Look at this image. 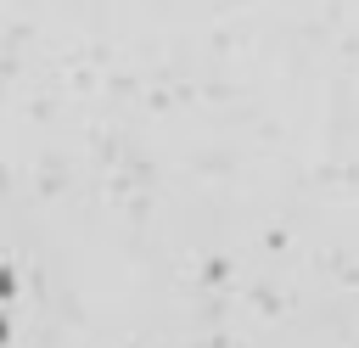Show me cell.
I'll return each mask as SVG.
<instances>
[]
</instances>
